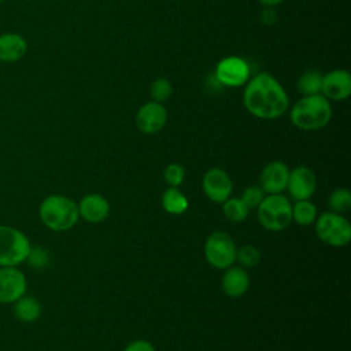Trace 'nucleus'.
<instances>
[{"label":"nucleus","instance_id":"obj_22","mask_svg":"<svg viewBox=\"0 0 351 351\" xmlns=\"http://www.w3.org/2000/svg\"><path fill=\"white\" fill-rule=\"evenodd\" d=\"M222 210L225 217L232 222H241L248 217L250 208L241 200V197H228L222 203Z\"/></svg>","mask_w":351,"mask_h":351},{"label":"nucleus","instance_id":"obj_31","mask_svg":"<svg viewBox=\"0 0 351 351\" xmlns=\"http://www.w3.org/2000/svg\"><path fill=\"white\" fill-rule=\"evenodd\" d=\"M3 1H4V0H0V4H1V3H3Z\"/></svg>","mask_w":351,"mask_h":351},{"label":"nucleus","instance_id":"obj_23","mask_svg":"<svg viewBox=\"0 0 351 351\" xmlns=\"http://www.w3.org/2000/svg\"><path fill=\"white\" fill-rule=\"evenodd\" d=\"M328 206L333 213H347L351 208V192L347 188H336L328 197Z\"/></svg>","mask_w":351,"mask_h":351},{"label":"nucleus","instance_id":"obj_2","mask_svg":"<svg viewBox=\"0 0 351 351\" xmlns=\"http://www.w3.org/2000/svg\"><path fill=\"white\" fill-rule=\"evenodd\" d=\"M38 217L43 225L53 232L73 229L78 219L77 203L64 195H49L38 206Z\"/></svg>","mask_w":351,"mask_h":351},{"label":"nucleus","instance_id":"obj_28","mask_svg":"<svg viewBox=\"0 0 351 351\" xmlns=\"http://www.w3.org/2000/svg\"><path fill=\"white\" fill-rule=\"evenodd\" d=\"M265 197V192L262 191V188L259 185H251L247 186L241 195V200L247 204V207L251 208H256L259 206V203L262 202V199Z\"/></svg>","mask_w":351,"mask_h":351},{"label":"nucleus","instance_id":"obj_17","mask_svg":"<svg viewBox=\"0 0 351 351\" xmlns=\"http://www.w3.org/2000/svg\"><path fill=\"white\" fill-rule=\"evenodd\" d=\"M250 287V277L244 267L229 266L222 276V289L230 298H239L247 292Z\"/></svg>","mask_w":351,"mask_h":351},{"label":"nucleus","instance_id":"obj_11","mask_svg":"<svg viewBox=\"0 0 351 351\" xmlns=\"http://www.w3.org/2000/svg\"><path fill=\"white\" fill-rule=\"evenodd\" d=\"M287 189L295 202L310 199L317 189L315 174L307 166H298L289 170Z\"/></svg>","mask_w":351,"mask_h":351},{"label":"nucleus","instance_id":"obj_30","mask_svg":"<svg viewBox=\"0 0 351 351\" xmlns=\"http://www.w3.org/2000/svg\"><path fill=\"white\" fill-rule=\"evenodd\" d=\"M261 4H263V5H277V4H280V3H282L284 0H258Z\"/></svg>","mask_w":351,"mask_h":351},{"label":"nucleus","instance_id":"obj_19","mask_svg":"<svg viewBox=\"0 0 351 351\" xmlns=\"http://www.w3.org/2000/svg\"><path fill=\"white\" fill-rule=\"evenodd\" d=\"M188 206L189 203L186 196L176 186H170L162 195V207L169 214H173V215L184 214L188 210Z\"/></svg>","mask_w":351,"mask_h":351},{"label":"nucleus","instance_id":"obj_18","mask_svg":"<svg viewBox=\"0 0 351 351\" xmlns=\"http://www.w3.org/2000/svg\"><path fill=\"white\" fill-rule=\"evenodd\" d=\"M12 306L15 318L23 324H32L37 321L43 313V307L38 299L26 293L21 296L15 303H12Z\"/></svg>","mask_w":351,"mask_h":351},{"label":"nucleus","instance_id":"obj_26","mask_svg":"<svg viewBox=\"0 0 351 351\" xmlns=\"http://www.w3.org/2000/svg\"><path fill=\"white\" fill-rule=\"evenodd\" d=\"M25 262H27L30 267H33L36 270H40V269L47 267V265L49 262V254L45 248H43L40 245H36V247L32 245V248L29 251V255H27Z\"/></svg>","mask_w":351,"mask_h":351},{"label":"nucleus","instance_id":"obj_15","mask_svg":"<svg viewBox=\"0 0 351 351\" xmlns=\"http://www.w3.org/2000/svg\"><path fill=\"white\" fill-rule=\"evenodd\" d=\"M80 218L90 223H99L104 221L110 214L108 200L99 193H89L84 196L78 203Z\"/></svg>","mask_w":351,"mask_h":351},{"label":"nucleus","instance_id":"obj_16","mask_svg":"<svg viewBox=\"0 0 351 351\" xmlns=\"http://www.w3.org/2000/svg\"><path fill=\"white\" fill-rule=\"evenodd\" d=\"M27 52L26 38L14 32L0 34V62L12 63L21 60Z\"/></svg>","mask_w":351,"mask_h":351},{"label":"nucleus","instance_id":"obj_27","mask_svg":"<svg viewBox=\"0 0 351 351\" xmlns=\"http://www.w3.org/2000/svg\"><path fill=\"white\" fill-rule=\"evenodd\" d=\"M163 176H165L166 182H167L170 186L178 188V186L182 184L184 178H185V170H184V167H182L181 165H178V163H170V165L166 166Z\"/></svg>","mask_w":351,"mask_h":351},{"label":"nucleus","instance_id":"obj_4","mask_svg":"<svg viewBox=\"0 0 351 351\" xmlns=\"http://www.w3.org/2000/svg\"><path fill=\"white\" fill-rule=\"evenodd\" d=\"M259 223L270 230L280 232L292 222V203L282 193L267 195L256 207Z\"/></svg>","mask_w":351,"mask_h":351},{"label":"nucleus","instance_id":"obj_12","mask_svg":"<svg viewBox=\"0 0 351 351\" xmlns=\"http://www.w3.org/2000/svg\"><path fill=\"white\" fill-rule=\"evenodd\" d=\"M289 167L281 160H273L263 167L259 176V186L267 195L282 193L287 189Z\"/></svg>","mask_w":351,"mask_h":351},{"label":"nucleus","instance_id":"obj_3","mask_svg":"<svg viewBox=\"0 0 351 351\" xmlns=\"http://www.w3.org/2000/svg\"><path fill=\"white\" fill-rule=\"evenodd\" d=\"M332 118V106L322 95L304 96L291 110V122L302 130L325 128Z\"/></svg>","mask_w":351,"mask_h":351},{"label":"nucleus","instance_id":"obj_25","mask_svg":"<svg viewBox=\"0 0 351 351\" xmlns=\"http://www.w3.org/2000/svg\"><path fill=\"white\" fill-rule=\"evenodd\" d=\"M171 93H173V86H171L170 81L163 77L155 80L149 89V95L154 99L152 101H156V103H163V101L169 100Z\"/></svg>","mask_w":351,"mask_h":351},{"label":"nucleus","instance_id":"obj_1","mask_svg":"<svg viewBox=\"0 0 351 351\" xmlns=\"http://www.w3.org/2000/svg\"><path fill=\"white\" fill-rule=\"evenodd\" d=\"M243 100L248 112L261 119L280 118L289 104L287 92L269 73H261L248 82Z\"/></svg>","mask_w":351,"mask_h":351},{"label":"nucleus","instance_id":"obj_5","mask_svg":"<svg viewBox=\"0 0 351 351\" xmlns=\"http://www.w3.org/2000/svg\"><path fill=\"white\" fill-rule=\"evenodd\" d=\"M32 248L26 233L21 229L0 223V267L22 265Z\"/></svg>","mask_w":351,"mask_h":351},{"label":"nucleus","instance_id":"obj_6","mask_svg":"<svg viewBox=\"0 0 351 351\" xmlns=\"http://www.w3.org/2000/svg\"><path fill=\"white\" fill-rule=\"evenodd\" d=\"M315 233L322 243L340 248L346 247L351 240V225L343 214L326 211L317 215Z\"/></svg>","mask_w":351,"mask_h":351},{"label":"nucleus","instance_id":"obj_14","mask_svg":"<svg viewBox=\"0 0 351 351\" xmlns=\"http://www.w3.org/2000/svg\"><path fill=\"white\" fill-rule=\"evenodd\" d=\"M322 96L328 100H344L351 95V75L346 70H333L322 75Z\"/></svg>","mask_w":351,"mask_h":351},{"label":"nucleus","instance_id":"obj_29","mask_svg":"<svg viewBox=\"0 0 351 351\" xmlns=\"http://www.w3.org/2000/svg\"><path fill=\"white\" fill-rule=\"evenodd\" d=\"M123 351H155V347L151 341L140 339V340H134L132 343H129Z\"/></svg>","mask_w":351,"mask_h":351},{"label":"nucleus","instance_id":"obj_20","mask_svg":"<svg viewBox=\"0 0 351 351\" xmlns=\"http://www.w3.org/2000/svg\"><path fill=\"white\" fill-rule=\"evenodd\" d=\"M317 207L308 199L296 200L292 204V221H295L300 226H308L317 219Z\"/></svg>","mask_w":351,"mask_h":351},{"label":"nucleus","instance_id":"obj_10","mask_svg":"<svg viewBox=\"0 0 351 351\" xmlns=\"http://www.w3.org/2000/svg\"><path fill=\"white\" fill-rule=\"evenodd\" d=\"M250 67L247 62L239 56H229L222 59L215 69V78L225 86H241L247 82Z\"/></svg>","mask_w":351,"mask_h":351},{"label":"nucleus","instance_id":"obj_8","mask_svg":"<svg viewBox=\"0 0 351 351\" xmlns=\"http://www.w3.org/2000/svg\"><path fill=\"white\" fill-rule=\"evenodd\" d=\"M27 280L16 266L0 267V304H12L26 293Z\"/></svg>","mask_w":351,"mask_h":351},{"label":"nucleus","instance_id":"obj_24","mask_svg":"<svg viewBox=\"0 0 351 351\" xmlns=\"http://www.w3.org/2000/svg\"><path fill=\"white\" fill-rule=\"evenodd\" d=\"M236 261L241 265V267H255L261 261L259 250L254 245L245 244V245L237 248Z\"/></svg>","mask_w":351,"mask_h":351},{"label":"nucleus","instance_id":"obj_9","mask_svg":"<svg viewBox=\"0 0 351 351\" xmlns=\"http://www.w3.org/2000/svg\"><path fill=\"white\" fill-rule=\"evenodd\" d=\"M202 188L204 195L214 203H223L228 197H230L233 191V184L230 176L219 169L213 167L207 170L202 180Z\"/></svg>","mask_w":351,"mask_h":351},{"label":"nucleus","instance_id":"obj_13","mask_svg":"<svg viewBox=\"0 0 351 351\" xmlns=\"http://www.w3.org/2000/svg\"><path fill=\"white\" fill-rule=\"evenodd\" d=\"M167 122V111L162 103L149 101L141 106L136 114V125L140 132L147 134L158 133Z\"/></svg>","mask_w":351,"mask_h":351},{"label":"nucleus","instance_id":"obj_21","mask_svg":"<svg viewBox=\"0 0 351 351\" xmlns=\"http://www.w3.org/2000/svg\"><path fill=\"white\" fill-rule=\"evenodd\" d=\"M322 74L317 70H308L303 73L298 81V89L304 96L321 95Z\"/></svg>","mask_w":351,"mask_h":351},{"label":"nucleus","instance_id":"obj_7","mask_svg":"<svg viewBox=\"0 0 351 351\" xmlns=\"http://www.w3.org/2000/svg\"><path fill=\"white\" fill-rule=\"evenodd\" d=\"M204 258L215 269H228L236 262L237 247L226 232H213L204 243Z\"/></svg>","mask_w":351,"mask_h":351}]
</instances>
